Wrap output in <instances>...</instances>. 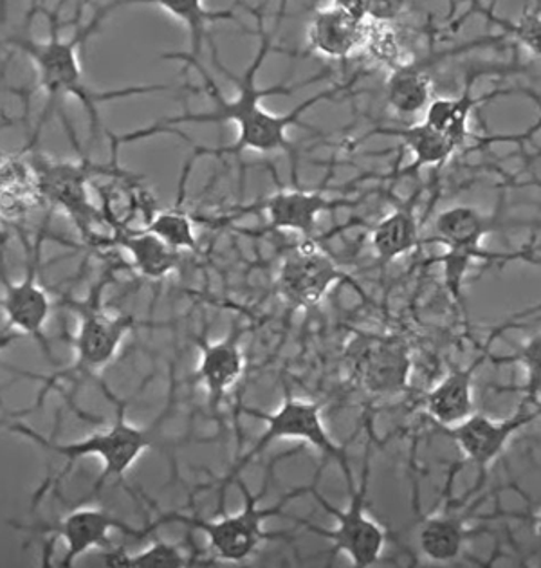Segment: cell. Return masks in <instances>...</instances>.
Segmentation results:
<instances>
[{
  "label": "cell",
  "instance_id": "obj_15",
  "mask_svg": "<svg viewBox=\"0 0 541 568\" xmlns=\"http://www.w3.org/2000/svg\"><path fill=\"white\" fill-rule=\"evenodd\" d=\"M40 179V189L45 197L57 206L62 207L74 219L80 230L88 235L91 227L92 213L89 204L88 184L91 169L89 164L53 163V161L39 160L34 164Z\"/></svg>",
  "mask_w": 541,
  "mask_h": 568
},
{
  "label": "cell",
  "instance_id": "obj_9",
  "mask_svg": "<svg viewBox=\"0 0 541 568\" xmlns=\"http://www.w3.org/2000/svg\"><path fill=\"white\" fill-rule=\"evenodd\" d=\"M497 217L473 206H453L436 219V241L448 247L440 258L445 264L446 287L460 300L462 278L474 258L494 261L497 255L482 250L483 236L497 230Z\"/></svg>",
  "mask_w": 541,
  "mask_h": 568
},
{
  "label": "cell",
  "instance_id": "obj_13",
  "mask_svg": "<svg viewBox=\"0 0 541 568\" xmlns=\"http://www.w3.org/2000/svg\"><path fill=\"white\" fill-rule=\"evenodd\" d=\"M365 2H333L316 11L307 30L315 53L329 59H347L367 40Z\"/></svg>",
  "mask_w": 541,
  "mask_h": 568
},
{
  "label": "cell",
  "instance_id": "obj_16",
  "mask_svg": "<svg viewBox=\"0 0 541 568\" xmlns=\"http://www.w3.org/2000/svg\"><path fill=\"white\" fill-rule=\"evenodd\" d=\"M350 204L348 201H329L324 192L280 189L253 207H261L269 215L273 230H289L304 236H313L318 226L319 215L329 210Z\"/></svg>",
  "mask_w": 541,
  "mask_h": 568
},
{
  "label": "cell",
  "instance_id": "obj_26",
  "mask_svg": "<svg viewBox=\"0 0 541 568\" xmlns=\"http://www.w3.org/2000/svg\"><path fill=\"white\" fill-rule=\"evenodd\" d=\"M157 8L165 10L170 17L186 24L192 39V53L190 59H201L203 54V40L206 39V26L218 20L235 19L233 10L212 11L204 8L203 2H188V0H172V2H155Z\"/></svg>",
  "mask_w": 541,
  "mask_h": 568
},
{
  "label": "cell",
  "instance_id": "obj_27",
  "mask_svg": "<svg viewBox=\"0 0 541 568\" xmlns=\"http://www.w3.org/2000/svg\"><path fill=\"white\" fill-rule=\"evenodd\" d=\"M184 181L181 184L180 203L170 212H161L152 219L146 232L165 242L166 246L180 253L181 250H197V236L194 233V224L190 221L188 213L183 212Z\"/></svg>",
  "mask_w": 541,
  "mask_h": 568
},
{
  "label": "cell",
  "instance_id": "obj_10",
  "mask_svg": "<svg viewBox=\"0 0 541 568\" xmlns=\"http://www.w3.org/2000/svg\"><path fill=\"white\" fill-rule=\"evenodd\" d=\"M16 527L49 536L44 550V561H42L45 567L51 565L49 559L53 554L54 541L62 539L65 544V554L59 561V568L73 567L78 558H82L83 554L89 552V550L109 549L112 530H120L123 535L134 536V538H145L146 536L145 529H134L109 510L96 506L76 507L69 515L63 516L62 520L54 521L51 525H40V527H31L30 529V527L16 524Z\"/></svg>",
  "mask_w": 541,
  "mask_h": 568
},
{
  "label": "cell",
  "instance_id": "obj_28",
  "mask_svg": "<svg viewBox=\"0 0 541 568\" xmlns=\"http://www.w3.org/2000/svg\"><path fill=\"white\" fill-rule=\"evenodd\" d=\"M517 359L525 368L527 379L525 386H523L525 399H523V403L538 409V406H540V334H534L520 348Z\"/></svg>",
  "mask_w": 541,
  "mask_h": 568
},
{
  "label": "cell",
  "instance_id": "obj_29",
  "mask_svg": "<svg viewBox=\"0 0 541 568\" xmlns=\"http://www.w3.org/2000/svg\"><path fill=\"white\" fill-rule=\"evenodd\" d=\"M6 241H8V239H6L4 233L0 232V247L6 246Z\"/></svg>",
  "mask_w": 541,
  "mask_h": 568
},
{
  "label": "cell",
  "instance_id": "obj_5",
  "mask_svg": "<svg viewBox=\"0 0 541 568\" xmlns=\"http://www.w3.org/2000/svg\"><path fill=\"white\" fill-rule=\"evenodd\" d=\"M321 408L324 405L318 400L296 399L289 390H286V397L282 400L280 408L270 414L261 412V409L244 408V414L266 423V432L256 438L253 448L229 469V473L221 481L223 484L221 491L224 493L226 486L237 480L242 469L249 466L256 457H261L262 453L266 452L276 440H304L313 448L324 453L325 457L336 460L344 471L348 491H350L356 486V481H354L353 469L348 463L347 449L339 446L325 428Z\"/></svg>",
  "mask_w": 541,
  "mask_h": 568
},
{
  "label": "cell",
  "instance_id": "obj_6",
  "mask_svg": "<svg viewBox=\"0 0 541 568\" xmlns=\"http://www.w3.org/2000/svg\"><path fill=\"white\" fill-rule=\"evenodd\" d=\"M235 481H237L238 489H241L244 501H246L237 515L223 516L218 520H203L197 516L170 513V515L160 516L154 524L146 525V532L157 529L160 525L183 524L188 529L201 530L203 535H206L210 549L215 554V558L232 561V564H242L247 558H252L264 539L284 538V535H269V532L262 529V525L273 516H280L287 501L293 500L296 496L307 495L310 487H298L295 491L284 496L275 507L258 509L256 504L261 500L262 495L253 496L241 478Z\"/></svg>",
  "mask_w": 541,
  "mask_h": 568
},
{
  "label": "cell",
  "instance_id": "obj_22",
  "mask_svg": "<svg viewBox=\"0 0 541 568\" xmlns=\"http://www.w3.org/2000/svg\"><path fill=\"white\" fill-rule=\"evenodd\" d=\"M509 91L493 92L486 97H473L471 94V83H468L465 94L460 98H437L431 100L430 105L426 106V125L442 132L453 141L457 149H462L469 138V116L473 109L480 103L488 102L489 98L498 97V94H508Z\"/></svg>",
  "mask_w": 541,
  "mask_h": 568
},
{
  "label": "cell",
  "instance_id": "obj_3",
  "mask_svg": "<svg viewBox=\"0 0 541 568\" xmlns=\"http://www.w3.org/2000/svg\"><path fill=\"white\" fill-rule=\"evenodd\" d=\"M102 390L105 392L106 397L112 400V405L116 408V415L112 420L111 426L106 429H98L94 434L88 437L74 440V443H57L54 438H45L37 434L33 428L25 426L22 423H10L8 429L11 434H19L22 437L30 438L33 443L39 444L40 448L48 449V452L57 453L60 457L65 458V469H63L62 477L68 475L69 469L85 457H94L102 460L103 471L94 484L92 495L100 493L103 486L109 480H116L123 486H126L125 475L135 463L137 458L152 448L155 444V437L160 432L161 423L152 424L149 428H141L135 424L126 420V403L125 400L118 399L116 395H112L111 390L102 385ZM60 477V478H62Z\"/></svg>",
  "mask_w": 541,
  "mask_h": 568
},
{
  "label": "cell",
  "instance_id": "obj_20",
  "mask_svg": "<svg viewBox=\"0 0 541 568\" xmlns=\"http://www.w3.org/2000/svg\"><path fill=\"white\" fill-rule=\"evenodd\" d=\"M370 135L399 138L405 143L406 149L410 150L416 160L402 172V175L416 174L417 170H421L422 166H436V164L445 163L459 150L448 135L431 129L430 125H426L425 121L417 123V125L401 126V129L379 126V129H374L370 134H367V138H370Z\"/></svg>",
  "mask_w": 541,
  "mask_h": 568
},
{
  "label": "cell",
  "instance_id": "obj_21",
  "mask_svg": "<svg viewBox=\"0 0 541 568\" xmlns=\"http://www.w3.org/2000/svg\"><path fill=\"white\" fill-rule=\"evenodd\" d=\"M118 246L132 256L134 270L149 280H163L180 262V253L166 246L165 242L146 232L120 230L114 236Z\"/></svg>",
  "mask_w": 541,
  "mask_h": 568
},
{
  "label": "cell",
  "instance_id": "obj_25",
  "mask_svg": "<svg viewBox=\"0 0 541 568\" xmlns=\"http://www.w3.org/2000/svg\"><path fill=\"white\" fill-rule=\"evenodd\" d=\"M106 567L120 568H183L195 565L194 554H186L180 545L155 539L149 549L129 554L125 549L105 554Z\"/></svg>",
  "mask_w": 541,
  "mask_h": 568
},
{
  "label": "cell",
  "instance_id": "obj_4",
  "mask_svg": "<svg viewBox=\"0 0 541 568\" xmlns=\"http://www.w3.org/2000/svg\"><path fill=\"white\" fill-rule=\"evenodd\" d=\"M106 284H109V276L103 275L96 284L92 285L91 293L83 302L65 298V305L73 308L80 318L73 339L74 362L68 368L49 377L25 374L28 377L42 381L44 385L37 397L34 408L42 406L45 395L62 381L80 386L83 381L96 377L105 366L114 362L118 351L125 342L126 334L134 331L135 318L132 314L106 313L102 307V293Z\"/></svg>",
  "mask_w": 541,
  "mask_h": 568
},
{
  "label": "cell",
  "instance_id": "obj_11",
  "mask_svg": "<svg viewBox=\"0 0 541 568\" xmlns=\"http://www.w3.org/2000/svg\"><path fill=\"white\" fill-rule=\"evenodd\" d=\"M339 280H348V276L318 244L305 241L287 253L276 285L290 307L310 308L316 307Z\"/></svg>",
  "mask_w": 541,
  "mask_h": 568
},
{
  "label": "cell",
  "instance_id": "obj_24",
  "mask_svg": "<svg viewBox=\"0 0 541 568\" xmlns=\"http://www.w3.org/2000/svg\"><path fill=\"white\" fill-rule=\"evenodd\" d=\"M431 83L430 74L419 65H396L388 78V105L397 114H416L430 105Z\"/></svg>",
  "mask_w": 541,
  "mask_h": 568
},
{
  "label": "cell",
  "instance_id": "obj_17",
  "mask_svg": "<svg viewBox=\"0 0 541 568\" xmlns=\"http://www.w3.org/2000/svg\"><path fill=\"white\" fill-rule=\"evenodd\" d=\"M498 333L491 336V342ZM491 342L486 343L482 354L474 362L469 363L465 368H457L451 372L439 385L426 395V409L428 414L445 428H450L455 424L468 419L469 415L474 414L473 403V383L480 366L489 357V347Z\"/></svg>",
  "mask_w": 541,
  "mask_h": 568
},
{
  "label": "cell",
  "instance_id": "obj_30",
  "mask_svg": "<svg viewBox=\"0 0 541 568\" xmlns=\"http://www.w3.org/2000/svg\"><path fill=\"white\" fill-rule=\"evenodd\" d=\"M8 424H10V423H8V420L0 419V426H8Z\"/></svg>",
  "mask_w": 541,
  "mask_h": 568
},
{
  "label": "cell",
  "instance_id": "obj_2",
  "mask_svg": "<svg viewBox=\"0 0 541 568\" xmlns=\"http://www.w3.org/2000/svg\"><path fill=\"white\" fill-rule=\"evenodd\" d=\"M60 6L54 11H48L44 6H40V10L49 20V39L45 42L34 40L28 31L0 42V45L19 49L34 63L37 74H39L37 89L48 94L49 109L53 106L57 100H62L65 97L76 98L78 102L82 103L83 109L89 112L92 132H96L98 125H100L98 103L111 102V100H118V98L149 94V92L169 91V85H140V88L118 89V91H92L83 80L80 48L102 26V20L120 4L100 8L94 19L91 20V24L85 26V28L78 24L76 34L69 40L60 39V31L63 28V22L60 20ZM49 109L45 111V116L49 114Z\"/></svg>",
  "mask_w": 541,
  "mask_h": 568
},
{
  "label": "cell",
  "instance_id": "obj_18",
  "mask_svg": "<svg viewBox=\"0 0 541 568\" xmlns=\"http://www.w3.org/2000/svg\"><path fill=\"white\" fill-rule=\"evenodd\" d=\"M361 381L376 395H396L406 390L410 376V356L405 343L397 339H377L363 352Z\"/></svg>",
  "mask_w": 541,
  "mask_h": 568
},
{
  "label": "cell",
  "instance_id": "obj_23",
  "mask_svg": "<svg viewBox=\"0 0 541 568\" xmlns=\"http://www.w3.org/2000/svg\"><path fill=\"white\" fill-rule=\"evenodd\" d=\"M471 532L466 529V516L445 515L428 518L419 530L422 554L431 561H455Z\"/></svg>",
  "mask_w": 541,
  "mask_h": 568
},
{
  "label": "cell",
  "instance_id": "obj_7",
  "mask_svg": "<svg viewBox=\"0 0 541 568\" xmlns=\"http://www.w3.org/2000/svg\"><path fill=\"white\" fill-rule=\"evenodd\" d=\"M40 244L42 236L28 250L25 275L20 282H11L6 273L4 247H0V282L4 287V296L0 298V311L4 314V325L0 331V351L19 337H31L39 343L49 362H53L51 345L45 336V325L53 313V302L39 280Z\"/></svg>",
  "mask_w": 541,
  "mask_h": 568
},
{
  "label": "cell",
  "instance_id": "obj_12",
  "mask_svg": "<svg viewBox=\"0 0 541 568\" xmlns=\"http://www.w3.org/2000/svg\"><path fill=\"white\" fill-rule=\"evenodd\" d=\"M537 417L538 409L522 403L517 414H512L509 419L494 420L489 419L488 415L473 414L462 423L450 426L448 435L457 443L460 452L465 453L469 463L479 469L480 480L477 489L488 475L489 466L493 464L494 458L502 455L512 435L525 428L527 424H531Z\"/></svg>",
  "mask_w": 541,
  "mask_h": 568
},
{
  "label": "cell",
  "instance_id": "obj_1",
  "mask_svg": "<svg viewBox=\"0 0 541 568\" xmlns=\"http://www.w3.org/2000/svg\"><path fill=\"white\" fill-rule=\"evenodd\" d=\"M258 33H261V45H258L252 65L247 68L246 73L242 77L227 73L223 63L213 59L215 65L238 88V97L232 102L223 97V92L217 88V83L213 82V78L203 68V63L190 59L188 53L166 54L165 59L181 60L188 68L197 69V73L203 78L204 89L212 98V102L215 103V109L212 112H206V114H190V112H186L181 116L165 118V120L157 121L152 126L166 129V126L180 125V123H227V121H232L238 126L237 141L232 146H223V149H201V146H197L195 155H238L246 152V150H255V152H264V154L275 152V150H286V152L293 154V143L287 138V131L290 126L300 125L302 114L307 109L336 97L339 91L347 89V85H338V88L329 89V91L319 92L316 97H310L300 105H296L287 114H273V112L266 111L262 106L264 98L270 97V94H290L296 89H300L302 85H296V88H286V85H276V88L269 89L256 88V74L261 71L262 63L267 59L270 51V37L262 28L261 17H258Z\"/></svg>",
  "mask_w": 541,
  "mask_h": 568
},
{
  "label": "cell",
  "instance_id": "obj_19",
  "mask_svg": "<svg viewBox=\"0 0 541 568\" xmlns=\"http://www.w3.org/2000/svg\"><path fill=\"white\" fill-rule=\"evenodd\" d=\"M417 195L396 207L382 219L372 233V247L381 267L397 261L399 256L416 250L421 242L419 219L416 215Z\"/></svg>",
  "mask_w": 541,
  "mask_h": 568
},
{
  "label": "cell",
  "instance_id": "obj_8",
  "mask_svg": "<svg viewBox=\"0 0 541 568\" xmlns=\"http://www.w3.org/2000/svg\"><path fill=\"white\" fill-rule=\"evenodd\" d=\"M368 457H370V453L367 452L361 486H354L348 491L350 493V506L347 510L334 507L327 498L321 496L316 484L309 487L310 495L315 496L319 506L338 520L336 529L327 530L318 525L309 524V521L298 520V524L305 525L310 532L330 539L334 545L330 554H347L356 568L374 567L381 559L382 550L387 545V530L367 515L368 473H370Z\"/></svg>",
  "mask_w": 541,
  "mask_h": 568
},
{
  "label": "cell",
  "instance_id": "obj_14",
  "mask_svg": "<svg viewBox=\"0 0 541 568\" xmlns=\"http://www.w3.org/2000/svg\"><path fill=\"white\" fill-rule=\"evenodd\" d=\"M198 348V366L195 379L208 392L210 408L217 414L218 406L227 390L237 385L246 368V359L241 348V331L235 328L223 342H208L206 337H195Z\"/></svg>",
  "mask_w": 541,
  "mask_h": 568
}]
</instances>
